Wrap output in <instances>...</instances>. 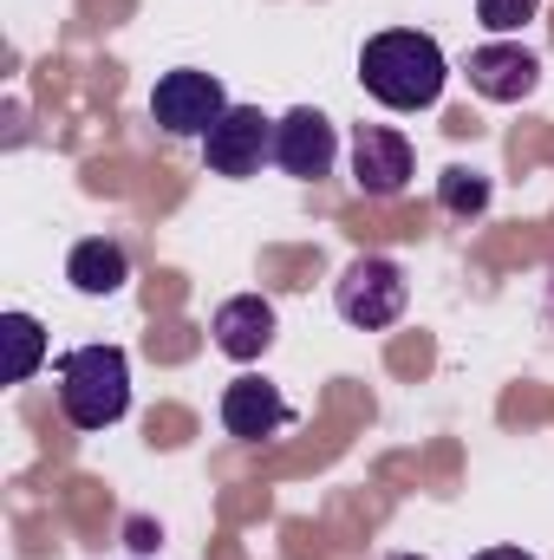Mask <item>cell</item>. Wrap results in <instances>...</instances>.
<instances>
[{
	"instance_id": "6da1fadb",
	"label": "cell",
	"mask_w": 554,
	"mask_h": 560,
	"mask_svg": "<svg viewBox=\"0 0 554 560\" xmlns=\"http://www.w3.org/2000/svg\"><path fill=\"white\" fill-rule=\"evenodd\" d=\"M443 79H450V59L417 26H385L359 46V85L385 112H430L443 98Z\"/></svg>"
},
{
	"instance_id": "7a4b0ae2",
	"label": "cell",
	"mask_w": 554,
	"mask_h": 560,
	"mask_svg": "<svg viewBox=\"0 0 554 560\" xmlns=\"http://www.w3.org/2000/svg\"><path fill=\"white\" fill-rule=\"evenodd\" d=\"M59 411L72 430H112L131 411V359L125 346H79L59 359Z\"/></svg>"
},
{
	"instance_id": "3957f363",
	"label": "cell",
	"mask_w": 554,
	"mask_h": 560,
	"mask_svg": "<svg viewBox=\"0 0 554 560\" xmlns=\"http://www.w3.org/2000/svg\"><path fill=\"white\" fill-rule=\"evenodd\" d=\"M405 300H412V280H405V268H399L392 255H353L346 275L333 280V306H339V319L359 326V332L399 326V319H405Z\"/></svg>"
},
{
	"instance_id": "277c9868",
	"label": "cell",
	"mask_w": 554,
	"mask_h": 560,
	"mask_svg": "<svg viewBox=\"0 0 554 560\" xmlns=\"http://www.w3.org/2000/svg\"><path fill=\"white\" fill-rule=\"evenodd\" d=\"M150 118L170 131V138H209L222 118H229V92L216 72H196V66H176L157 79L150 92Z\"/></svg>"
},
{
	"instance_id": "5b68a950",
	"label": "cell",
	"mask_w": 554,
	"mask_h": 560,
	"mask_svg": "<svg viewBox=\"0 0 554 560\" xmlns=\"http://www.w3.org/2000/svg\"><path fill=\"white\" fill-rule=\"evenodd\" d=\"M412 138L405 131H392V125H359L353 131V189L359 196H372V202H392V196H405L412 189Z\"/></svg>"
},
{
	"instance_id": "8992f818",
	"label": "cell",
	"mask_w": 554,
	"mask_h": 560,
	"mask_svg": "<svg viewBox=\"0 0 554 560\" xmlns=\"http://www.w3.org/2000/svg\"><path fill=\"white\" fill-rule=\"evenodd\" d=\"M275 156V118H262V105H229V118L203 138V163L229 183L255 176Z\"/></svg>"
},
{
	"instance_id": "52a82bcc",
	"label": "cell",
	"mask_w": 554,
	"mask_h": 560,
	"mask_svg": "<svg viewBox=\"0 0 554 560\" xmlns=\"http://www.w3.org/2000/svg\"><path fill=\"white\" fill-rule=\"evenodd\" d=\"M333 156H339V131H333L326 112L293 105L287 118H275V163L293 176V183H320V176H333Z\"/></svg>"
},
{
	"instance_id": "ba28073f",
	"label": "cell",
	"mask_w": 554,
	"mask_h": 560,
	"mask_svg": "<svg viewBox=\"0 0 554 560\" xmlns=\"http://www.w3.org/2000/svg\"><path fill=\"white\" fill-rule=\"evenodd\" d=\"M463 72H470V92H483L489 105H522V98H535V85H542V59H535L529 46H516V39L476 46V52L463 59Z\"/></svg>"
},
{
	"instance_id": "9c48e42d",
	"label": "cell",
	"mask_w": 554,
	"mask_h": 560,
	"mask_svg": "<svg viewBox=\"0 0 554 560\" xmlns=\"http://www.w3.org/2000/svg\"><path fill=\"white\" fill-rule=\"evenodd\" d=\"M275 300H262V293H235V300H222L216 306V319H209V332H216V352L222 359H235V365H255L268 346H275Z\"/></svg>"
},
{
	"instance_id": "30bf717a",
	"label": "cell",
	"mask_w": 554,
	"mask_h": 560,
	"mask_svg": "<svg viewBox=\"0 0 554 560\" xmlns=\"http://www.w3.org/2000/svg\"><path fill=\"white\" fill-rule=\"evenodd\" d=\"M287 423H293V405L280 398L268 378H235V385L222 392V430L242 436V443H268Z\"/></svg>"
},
{
	"instance_id": "8fae6325",
	"label": "cell",
	"mask_w": 554,
	"mask_h": 560,
	"mask_svg": "<svg viewBox=\"0 0 554 560\" xmlns=\"http://www.w3.org/2000/svg\"><path fill=\"white\" fill-rule=\"evenodd\" d=\"M66 280H72L79 293H92V300L118 293V287L131 280V255H125V242H112V235H92V242H79V248L66 255Z\"/></svg>"
},
{
	"instance_id": "7c38bea8",
	"label": "cell",
	"mask_w": 554,
	"mask_h": 560,
	"mask_svg": "<svg viewBox=\"0 0 554 560\" xmlns=\"http://www.w3.org/2000/svg\"><path fill=\"white\" fill-rule=\"evenodd\" d=\"M0 339H7V385H26L46 359V326L33 313H0Z\"/></svg>"
},
{
	"instance_id": "4fadbf2b",
	"label": "cell",
	"mask_w": 554,
	"mask_h": 560,
	"mask_svg": "<svg viewBox=\"0 0 554 560\" xmlns=\"http://www.w3.org/2000/svg\"><path fill=\"white\" fill-rule=\"evenodd\" d=\"M437 202H443L450 215H483V209H489V176L470 170V163H450V170L437 176Z\"/></svg>"
},
{
	"instance_id": "5bb4252c",
	"label": "cell",
	"mask_w": 554,
	"mask_h": 560,
	"mask_svg": "<svg viewBox=\"0 0 554 560\" xmlns=\"http://www.w3.org/2000/svg\"><path fill=\"white\" fill-rule=\"evenodd\" d=\"M542 13V0H476V20L489 26V33H516V26H529Z\"/></svg>"
},
{
	"instance_id": "9a60e30c",
	"label": "cell",
	"mask_w": 554,
	"mask_h": 560,
	"mask_svg": "<svg viewBox=\"0 0 554 560\" xmlns=\"http://www.w3.org/2000/svg\"><path fill=\"white\" fill-rule=\"evenodd\" d=\"M470 560H535V555H522V548H483V555H470Z\"/></svg>"
},
{
	"instance_id": "2e32d148",
	"label": "cell",
	"mask_w": 554,
	"mask_h": 560,
	"mask_svg": "<svg viewBox=\"0 0 554 560\" xmlns=\"http://www.w3.org/2000/svg\"><path fill=\"white\" fill-rule=\"evenodd\" d=\"M385 560H424V555H385Z\"/></svg>"
}]
</instances>
